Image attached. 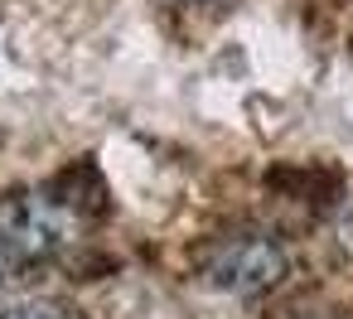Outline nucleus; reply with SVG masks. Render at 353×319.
Segmentation results:
<instances>
[{
	"label": "nucleus",
	"mask_w": 353,
	"mask_h": 319,
	"mask_svg": "<svg viewBox=\"0 0 353 319\" xmlns=\"http://www.w3.org/2000/svg\"><path fill=\"white\" fill-rule=\"evenodd\" d=\"M285 276V251L261 237V232H242L213 247L208 256V285L228 290V295H261Z\"/></svg>",
	"instance_id": "f257e3e1"
},
{
	"label": "nucleus",
	"mask_w": 353,
	"mask_h": 319,
	"mask_svg": "<svg viewBox=\"0 0 353 319\" xmlns=\"http://www.w3.org/2000/svg\"><path fill=\"white\" fill-rule=\"evenodd\" d=\"M0 319H73L63 305H54V300H25V305H15V309H6Z\"/></svg>",
	"instance_id": "f03ea898"
},
{
	"label": "nucleus",
	"mask_w": 353,
	"mask_h": 319,
	"mask_svg": "<svg viewBox=\"0 0 353 319\" xmlns=\"http://www.w3.org/2000/svg\"><path fill=\"white\" fill-rule=\"evenodd\" d=\"M10 261H15V251H10V242H6V232H0V280H6V271H10Z\"/></svg>",
	"instance_id": "7ed1b4c3"
}]
</instances>
